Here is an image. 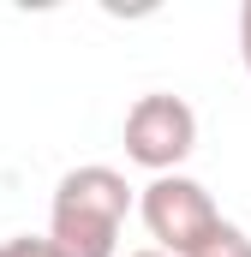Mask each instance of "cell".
I'll return each mask as SVG.
<instances>
[{
	"label": "cell",
	"instance_id": "obj_1",
	"mask_svg": "<svg viewBox=\"0 0 251 257\" xmlns=\"http://www.w3.org/2000/svg\"><path fill=\"white\" fill-rule=\"evenodd\" d=\"M132 203H138V192L126 186L120 168L84 162V168L60 174L42 239L54 245V257H120V227Z\"/></svg>",
	"mask_w": 251,
	"mask_h": 257
},
{
	"label": "cell",
	"instance_id": "obj_2",
	"mask_svg": "<svg viewBox=\"0 0 251 257\" xmlns=\"http://www.w3.org/2000/svg\"><path fill=\"white\" fill-rule=\"evenodd\" d=\"M138 215L156 239L162 257H191L227 215L215 209V197L203 192L191 174H156L144 192H138Z\"/></svg>",
	"mask_w": 251,
	"mask_h": 257
},
{
	"label": "cell",
	"instance_id": "obj_3",
	"mask_svg": "<svg viewBox=\"0 0 251 257\" xmlns=\"http://www.w3.org/2000/svg\"><path fill=\"white\" fill-rule=\"evenodd\" d=\"M197 150V108L174 90H150L126 108V162L150 168V174H180Z\"/></svg>",
	"mask_w": 251,
	"mask_h": 257
},
{
	"label": "cell",
	"instance_id": "obj_4",
	"mask_svg": "<svg viewBox=\"0 0 251 257\" xmlns=\"http://www.w3.org/2000/svg\"><path fill=\"white\" fill-rule=\"evenodd\" d=\"M191 257H251V233L239 227V221H221V227H215Z\"/></svg>",
	"mask_w": 251,
	"mask_h": 257
},
{
	"label": "cell",
	"instance_id": "obj_5",
	"mask_svg": "<svg viewBox=\"0 0 251 257\" xmlns=\"http://www.w3.org/2000/svg\"><path fill=\"white\" fill-rule=\"evenodd\" d=\"M0 257H54V245L42 239V233H18V239H6Z\"/></svg>",
	"mask_w": 251,
	"mask_h": 257
},
{
	"label": "cell",
	"instance_id": "obj_6",
	"mask_svg": "<svg viewBox=\"0 0 251 257\" xmlns=\"http://www.w3.org/2000/svg\"><path fill=\"white\" fill-rule=\"evenodd\" d=\"M239 60H245V72H251V0L239 6Z\"/></svg>",
	"mask_w": 251,
	"mask_h": 257
},
{
	"label": "cell",
	"instance_id": "obj_7",
	"mask_svg": "<svg viewBox=\"0 0 251 257\" xmlns=\"http://www.w3.org/2000/svg\"><path fill=\"white\" fill-rule=\"evenodd\" d=\"M126 257H162V251H156V245H150V251H126Z\"/></svg>",
	"mask_w": 251,
	"mask_h": 257
}]
</instances>
